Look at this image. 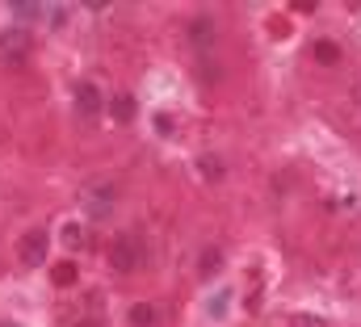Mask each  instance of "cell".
<instances>
[{
    "mask_svg": "<svg viewBox=\"0 0 361 327\" xmlns=\"http://www.w3.org/2000/svg\"><path fill=\"white\" fill-rule=\"evenodd\" d=\"M143 260H147V244H143L135 231H126V235H118V240L109 244V264H114L118 273H135Z\"/></svg>",
    "mask_w": 361,
    "mask_h": 327,
    "instance_id": "1",
    "label": "cell"
},
{
    "mask_svg": "<svg viewBox=\"0 0 361 327\" xmlns=\"http://www.w3.org/2000/svg\"><path fill=\"white\" fill-rule=\"evenodd\" d=\"M30 51H34V38H30V30H25V25H13V30H4V34H0V63H4V68L25 63V59H30Z\"/></svg>",
    "mask_w": 361,
    "mask_h": 327,
    "instance_id": "2",
    "label": "cell"
},
{
    "mask_svg": "<svg viewBox=\"0 0 361 327\" xmlns=\"http://www.w3.org/2000/svg\"><path fill=\"white\" fill-rule=\"evenodd\" d=\"M47 252H51V235H47V227H34V231L21 235V264H25V269L47 264Z\"/></svg>",
    "mask_w": 361,
    "mask_h": 327,
    "instance_id": "3",
    "label": "cell"
},
{
    "mask_svg": "<svg viewBox=\"0 0 361 327\" xmlns=\"http://www.w3.org/2000/svg\"><path fill=\"white\" fill-rule=\"evenodd\" d=\"M80 197H85L89 214H109V210L118 206V185H89Z\"/></svg>",
    "mask_w": 361,
    "mask_h": 327,
    "instance_id": "4",
    "label": "cell"
},
{
    "mask_svg": "<svg viewBox=\"0 0 361 327\" xmlns=\"http://www.w3.org/2000/svg\"><path fill=\"white\" fill-rule=\"evenodd\" d=\"M76 113H80L85 122H97V118H101V88L92 80L76 84Z\"/></svg>",
    "mask_w": 361,
    "mask_h": 327,
    "instance_id": "5",
    "label": "cell"
},
{
    "mask_svg": "<svg viewBox=\"0 0 361 327\" xmlns=\"http://www.w3.org/2000/svg\"><path fill=\"white\" fill-rule=\"evenodd\" d=\"M189 38H193L197 51H210V42H214V21H210V17H193V21H189Z\"/></svg>",
    "mask_w": 361,
    "mask_h": 327,
    "instance_id": "6",
    "label": "cell"
},
{
    "mask_svg": "<svg viewBox=\"0 0 361 327\" xmlns=\"http://www.w3.org/2000/svg\"><path fill=\"white\" fill-rule=\"evenodd\" d=\"M311 59H315V63H324V68H332V63L341 59V47H336V42H328V38H319V42H311Z\"/></svg>",
    "mask_w": 361,
    "mask_h": 327,
    "instance_id": "7",
    "label": "cell"
},
{
    "mask_svg": "<svg viewBox=\"0 0 361 327\" xmlns=\"http://www.w3.org/2000/svg\"><path fill=\"white\" fill-rule=\"evenodd\" d=\"M126 319H130V327H156V307H147V302H135L130 311H126Z\"/></svg>",
    "mask_w": 361,
    "mask_h": 327,
    "instance_id": "8",
    "label": "cell"
},
{
    "mask_svg": "<svg viewBox=\"0 0 361 327\" xmlns=\"http://www.w3.org/2000/svg\"><path fill=\"white\" fill-rule=\"evenodd\" d=\"M109 113H114V122L126 126V122H135V101H130V97H114V101H109Z\"/></svg>",
    "mask_w": 361,
    "mask_h": 327,
    "instance_id": "9",
    "label": "cell"
},
{
    "mask_svg": "<svg viewBox=\"0 0 361 327\" xmlns=\"http://www.w3.org/2000/svg\"><path fill=\"white\" fill-rule=\"evenodd\" d=\"M223 269V252L219 247H206L202 252V277H210V273H219Z\"/></svg>",
    "mask_w": 361,
    "mask_h": 327,
    "instance_id": "10",
    "label": "cell"
},
{
    "mask_svg": "<svg viewBox=\"0 0 361 327\" xmlns=\"http://www.w3.org/2000/svg\"><path fill=\"white\" fill-rule=\"evenodd\" d=\"M13 17L17 21H34V17H47V8L42 4H13Z\"/></svg>",
    "mask_w": 361,
    "mask_h": 327,
    "instance_id": "11",
    "label": "cell"
},
{
    "mask_svg": "<svg viewBox=\"0 0 361 327\" xmlns=\"http://www.w3.org/2000/svg\"><path fill=\"white\" fill-rule=\"evenodd\" d=\"M202 176H206V180H219V176H223V164H219V156H202Z\"/></svg>",
    "mask_w": 361,
    "mask_h": 327,
    "instance_id": "12",
    "label": "cell"
},
{
    "mask_svg": "<svg viewBox=\"0 0 361 327\" xmlns=\"http://www.w3.org/2000/svg\"><path fill=\"white\" fill-rule=\"evenodd\" d=\"M63 240H68V247H85L89 244V231H85V227H68Z\"/></svg>",
    "mask_w": 361,
    "mask_h": 327,
    "instance_id": "13",
    "label": "cell"
},
{
    "mask_svg": "<svg viewBox=\"0 0 361 327\" xmlns=\"http://www.w3.org/2000/svg\"><path fill=\"white\" fill-rule=\"evenodd\" d=\"M55 281H59V285H72V281H76V264H59V269H55Z\"/></svg>",
    "mask_w": 361,
    "mask_h": 327,
    "instance_id": "14",
    "label": "cell"
},
{
    "mask_svg": "<svg viewBox=\"0 0 361 327\" xmlns=\"http://www.w3.org/2000/svg\"><path fill=\"white\" fill-rule=\"evenodd\" d=\"M47 17H51V21H55V30H59V25L68 21V8H59V4H51V8H47Z\"/></svg>",
    "mask_w": 361,
    "mask_h": 327,
    "instance_id": "15",
    "label": "cell"
},
{
    "mask_svg": "<svg viewBox=\"0 0 361 327\" xmlns=\"http://www.w3.org/2000/svg\"><path fill=\"white\" fill-rule=\"evenodd\" d=\"M156 130H160V135H169V130H173V122H169V113H160V118H156Z\"/></svg>",
    "mask_w": 361,
    "mask_h": 327,
    "instance_id": "16",
    "label": "cell"
},
{
    "mask_svg": "<svg viewBox=\"0 0 361 327\" xmlns=\"http://www.w3.org/2000/svg\"><path fill=\"white\" fill-rule=\"evenodd\" d=\"M294 323H298V327H324V323H319V319H307V315H298Z\"/></svg>",
    "mask_w": 361,
    "mask_h": 327,
    "instance_id": "17",
    "label": "cell"
}]
</instances>
